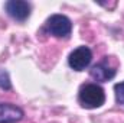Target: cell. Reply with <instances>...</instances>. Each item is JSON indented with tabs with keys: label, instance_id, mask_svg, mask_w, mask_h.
<instances>
[{
	"label": "cell",
	"instance_id": "1",
	"mask_svg": "<svg viewBox=\"0 0 124 123\" xmlns=\"http://www.w3.org/2000/svg\"><path fill=\"white\" fill-rule=\"evenodd\" d=\"M78 101L84 109H97L105 103V93L101 86L88 83L81 86L78 91Z\"/></svg>",
	"mask_w": 124,
	"mask_h": 123
},
{
	"label": "cell",
	"instance_id": "2",
	"mask_svg": "<svg viewBox=\"0 0 124 123\" xmlns=\"http://www.w3.org/2000/svg\"><path fill=\"white\" fill-rule=\"evenodd\" d=\"M45 29L55 38H68L72 32V22L65 15H52L45 23Z\"/></svg>",
	"mask_w": 124,
	"mask_h": 123
},
{
	"label": "cell",
	"instance_id": "3",
	"mask_svg": "<svg viewBox=\"0 0 124 123\" xmlns=\"http://www.w3.org/2000/svg\"><path fill=\"white\" fill-rule=\"evenodd\" d=\"M93 61V52L88 46H78L75 48L68 58V64L75 71H84Z\"/></svg>",
	"mask_w": 124,
	"mask_h": 123
},
{
	"label": "cell",
	"instance_id": "4",
	"mask_svg": "<svg viewBox=\"0 0 124 123\" xmlns=\"http://www.w3.org/2000/svg\"><path fill=\"white\" fill-rule=\"evenodd\" d=\"M4 10L6 13L17 20V22H25L29 16H31V3L25 1V0H9L4 3Z\"/></svg>",
	"mask_w": 124,
	"mask_h": 123
},
{
	"label": "cell",
	"instance_id": "5",
	"mask_svg": "<svg viewBox=\"0 0 124 123\" xmlns=\"http://www.w3.org/2000/svg\"><path fill=\"white\" fill-rule=\"evenodd\" d=\"M23 110L12 103L0 101V123H17L23 119Z\"/></svg>",
	"mask_w": 124,
	"mask_h": 123
},
{
	"label": "cell",
	"instance_id": "6",
	"mask_svg": "<svg viewBox=\"0 0 124 123\" xmlns=\"http://www.w3.org/2000/svg\"><path fill=\"white\" fill-rule=\"evenodd\" d=\"M116 72H117L116 68L110 65L108 58H104L101 62L95 64L93 68H91V71H90V74H91V77H93L94 80L95 81H101V83H105L108 80H113L116 77Z\"/></svg>",
	"mask_w": 124,
	"mask_h": 123
},
{
	"label": "cell",
	"instance_id": "7",
	"mask_svg": "<svg viewBox=\"0 0 124 123\" xmlns=\"http://www.w3.org/2000/svg\"><path fill=\"white\" fill-rule=\"evenodd\" d=\"M0 88L1 90H10L12 88V83H10V77L7 74V71L0 68Z\"/></svg>",
	"mask_w": 124,
	"mask_h": 123
},
{
	"label": "cell",
	"instance_id": "8",
	"mask_svg": "<svg viewBox=\"0 0 124 123\" xmlns=\"http://www.w3.org/2000/svg\"><path fill=\"white\" fill-rule=\"evenodd\" d=\"M114 91H116V100L118 104L124 106V81L118 83L114 86Z\"/></svg>",
	"mask_w": 124,
	"mask_h": 123
}]
</instances>
